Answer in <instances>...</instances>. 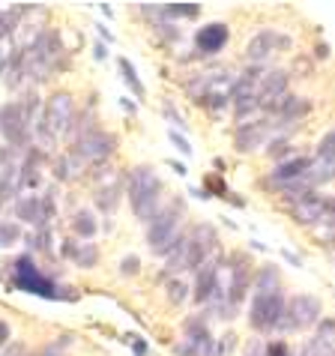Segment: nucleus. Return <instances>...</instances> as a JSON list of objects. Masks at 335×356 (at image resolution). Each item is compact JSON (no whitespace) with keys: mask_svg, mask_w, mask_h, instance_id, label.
I'll return each mask as SVG.
<instances>
[{"mask_svg":"<svg viewBox=\"0 0 335 356\" xmlns=\"http://www.w3.org/2000/svg\"><path fill=\"white\" fill-rule=\"evenodd\" d=\"M215 249V231L210 225H198L189 236H180L174 245V252L168 254V270H198L206 264V254Z\"/></svg>","mask_w":335,"mask_h":356,"instance_id":"f257e3e1","label":"nucleus"},{"mask_svg":"<svg viewBox=\"0 0 335 356\" xmlns=\"http://www.w3.org/2000/svg\"><path fill=\"white\" fill-rule=\"evenodd\" d=\"M126 192H129V204H132V210H135L138 219H150L153 222L156 204H159V195H162L159 174H156L153 168H147V165L132 168Z\"/></svg>","mask_w":335,"mask_h":356,"instance_id":"f03ea898","label":"nucleus"},{"mask_svg":"<svg viewBox=\"0 0 335 356\" xmlns=\"http://www.w3.org/2000/svg\"><path fill=\"white\" fill-rule=\"evenodd\" d=\"M36 96H31L27 102H9L0 108V132L13 147H24L27 144V132H31L33 114H36Z\"/></svg>","mask_w":335,"mask_h":356,"instance_id":"7ed1b4c3","label":"nucleus"},{"mask_svg":"<svg viewBox=\"0 0 335 356\" xmlns=\"http://www.w3.org/2000/svg\"><path fill=\"white\" fill-rule=\"evenodd\" d=\"M13 284L24 293L42 296V300H72L69 293H63L51 279H45L42 273L36 270V264L31 258H18L13 264Z\"/></svg>","mask_w":335,"mask_h":356,"instance_id":"20e7f679","label":"nucleus"},{"mask_svg":"<svg viewBox=\"0 0 335 356\" xmlns=\"http://www.w3.org/2000/svg\"><path fill=\"white\" fill-rule=\"evenodd\" d=\"M72 114H75V105H72V96L69 93H54L48 99V108L39 120V135H42L45 144L57 141L69 126H72Z\"/></svg>","mask_w":335,"mask_h":356,"instance_id":"39448f33","label":"nucleus"},{"mask_svg":"<svg viewBox=\"0 0 335 356\" xmlns=\"http://www.w3.org/2000/svg\"><path fill=\"white\" fill-rule=\"evenodd\" d=\"M284 309H288V300H284L281 291L254 293L252 309H249V323H252L258 332L279 330V323H281V318H284Z\"/></svg>","mask_w":335,"mask_h":356,"instance_id":"423d86ee","label":"nucleus"},{"mask_svg":"<svg viewBox=\"0 0 335 356\" xmlns=\"http://www.w3.org/2000/svg\"><path fill=\"white\" fill-rule=\"evenodd\" d=\"M183 207H165L162 213L153 216L150 231H147V243L156 254H171L177 245V227H180Z\"/></svg>","mask_w":335,"mask_h":356,"instance_id":"0eeeda50","label":"nucleus"},{"mask_svg":"<svg viewBox=\"0 0 335 356\" xmlns=\"http://www.w3.org/2000/svg\"><path fill=\"white\" fill-rule=\"evenodd\" d=\"M320 300L318 296H309V293H300L288 300V309H284V318L279 323L281 332H293V330H305V326H314L320 323Z\"/></svg>","mask_w":335,"mask_h":356,"instance_id":"6e6552de","label":"nucleus"},{"mask_svg":"<svg viewBox=\"0 0 335 356\" xmlns=\"http://www.w3.org/2000/svg\"><path fill=\"white\" fill-rule=\"evenodd\" d=\"M51 195H54V189L45 192V195H24L22 201L15 204L18 219L36 225L39 231H45L48 222H51V216H54V201H51Z\"/></svg>","mask_w":335,"mask_h":356,"instance_id":"1a4fd4ad","label":"nucleus"},{"mask_svg":"<svg viewBox=\"0 0 335 356\" xmlns=\"http://www.w3.org/2000/svg\"><path fill=\"white\" fill-rule=\"evenodd\" d=\"M279 129L275 126L272 117H263V120H249L243 123L240 129H236V150L240 153H252L258 150V147H263L267 141H272V132Z\"/></svg>","mask_w":335,"mask_h":356,"instance_id":"9d476101","label":"nucleus"},{"mask_svg":"<svg viewBox=\"0 0 335 356\" xmlns=\"http://www.w3.org/2000/svg\"><path fill=\"white\" fill-rule=\"evenodd\" d=\"M117 147V138L108 132H87L84 138H78L72 156L78 162H99L105 156H111Z\"/></svg>","mask_w":335,"mask_h":356,"instance_id":"9b49d317","label":"nucleus"},{"mask_svg":"<svg viewBox=\"0 0 335 356\" xmlns=\"http://www.w3.org/2000/svg\"><path fill=\"white\" fill-rule=\"evenodd\" d=\"M291 216H293V222L297 225H320V222H327L329 219V197L311 192L309 197H302V201H297L291 207Z\"/></svg>","mask_w":335,"mask_h":356,"instance_id":"f8f14e48","label":"nucleus"},{"mask_svg":"<svg viewBox=\"0 0 335 356\" xmlns=\"http://www.w3.org/2000/svg\"><path fill=\"white\" fill-rule=\"evenodd\" d=\"M288 96V72L281 69H272V72H263L261 84H258V102H261V111L267 114L270 108L279 102V99Z\"/></svg>","mask_w":335,"mask_h":356,"instance_id":"ddd939ff","label":"nucleus"},{"mask_svg":"<svg viewBox=\"0 0 335 356\" xmlns=\"http://www.w3.org/2000/svg\"><path fill=\"white\" fill-rule=\"evenodd\" d=\"M284 48H291V36L275 33V31H261L258 36H252L249 48H245V57L252 63H261L263 57H270L272 51H284Z\"/></svg>","mask_w":335,"mask_h":356,"instance_id":"4468645a","label":"nucleus"},{"mask_svg":"<svg viewBox=\"0 0 335 356\" xmlns=\"http://www.w3.org/2000/svg\"><path fill=\"white\" fill-rule=\"evenodd\" d=\"M231 284H228V291H224V300H228V305L236 312V305L243 302V296H245V288H249V282H252V273H249V261L243 258V254H234L231 258Z\"/></svg>","mask_w":335,"mask_h":356,"instance_id":"2eb2a0df","label":"nucleus"},{"mask_svg":"<svg viewBox=\"0 0 335 356\" xmlns=\"http://www.w3.org/2000/svg\"><path fill=\"white\" fill-rule=\"evenodd\" d=\"M219 273H222L219 261H206L204 266H198V275H195V300L198 302H210L219 293Z\"/></svg>","mask_w":335,"mask_h":356,"instance_id":"dca6fc26","label":"nucleus"},{"mask_svg":"<svg viewBox=\"0 0 335 356\" xmlns=\"http://www.w3.org/2000/svg\"><path fill=\"white\" fill-rule=\"evenodd\" d=\"M311 165H314V159H309V156H293V159L275 165V171L270 174V183H272V186L297 183V180H302V177L311 171Z\"/></svg>","mask_w":335,"mask_h":356,"instance_id":"f3484780","label":"nucleus"},{"mask_svg":"<svg viewBox=\"0 0 335 356\" xmlns=\"http://www.w3.org/2000/svg\"><path fill=\"white\" fill-rule=\"evenodd\" d=\"M228 24H222V22H213V24H204L198 36H195V42H198L201 48V54H215V51H222L224 45H228Z\"/></svg>","mask_w":335,"mask_h":356,"instance_id":"a211bd4d","label":"nucleus"},{"mask_svg":"<svg viewBox=\"0 0 335 356\" xmlns=\"http://www.w3.org/2000/svg\"><path fill=\"white\" fill-rule=\"evenodd\" d=\"M63 254L72 258L78 266H93L96 264V245L93 243H75V240H66L63 243Z\"/></svg>","mask_w":335,"mask_h":356,"instance_id":"6ab92c4d","label":"nucleus"},{"mask_svg":"<svg viewBox=\"0 0 335 356\" xmlns=\"http://www.w3.org/2000/svg\"><path fill=\"white\" fill-rule=\"evenodd\" d=\"M39 168H42V153L31 150L22 162V189H33L39 183Z\"/></svg>","mask_w":335,"mask_h":356,"instance_id":"aec40b11","label":"nucleus"},{"mask_svg":"<svg viewBox=\"0 0 335 356\" xmlns=\"http://www.w3.org/2000/svg\"><path fill=\"white\" fill-rule=\"evenodd\" d=\"M279 282H281V275L275 266H261L258 275H254V293H272V291H279Z\"/></svg>","mask_w":335,"mask_h":356,"instance_id":"412c9836","label":"nucleus"},{"mask_svg":"<svg viewBox=\"0 0 335 356\" xmlns=\"http://www.w3.org/2000/svg\"><path fill=\"white\" fill-rule=\"evenodd\" d=\"M72 227H75V234L78 236H84V240H90V236L96 234V219H93V213H87V210H78L75 213V219H72Z\"/></svg>","mask_w":335,"mask_h":356,"instance_id":"4be33fe9","label":"nucleus"},{"mask_svg":"<svg viewBox=\"0 0 335 356\" xmlns=\"http://www.w3.org/2000/svg\"><path fill=\"white\" fill-rule=\"evenodd\" d=\"M117 201H120V183H111V186H102L99 192H96V204L102 207L105 213H111Z\"/></svg>","mask_w":335,"mask_h":356,"instance_id":"5701e85b","label":"nucleus"},{"mask_svg":"<svg viewBox=\"0 0 335 356\" xmlns=\"http://www.w3.org/2000/svg\"><path fill=\"white\" fill-rule=\"evenodd\" d=\"M314 159H320V162H327L332 171H335V129H329L327 135L320 138V144H318V156Z\"/></svg>","mask_w":335,"mask_h":356,"instance_id":"b1692460","label":"nucleus"},{"mask_svg":"<svg viewBox=\"0 0 335 356\" xmlns=\"http://www.w3.org/2000/svg\"><path fill=\"white\" fill-rule=\"evenodd\" d=\"M162 13L168 18H192L201 13V6L198 3H168V6H162Z\"/></svg>","mask_w":335,"mask_h":356,"instance_id":"393cba45","label":"nucleus"},{"mask_svg":"<svg viewBox=\"0 0 335 356\" xmlns=\"http://www.w3.org/2000/svg\"><path fill=\"white\" fill-rule=\"evenodd\" d=\"M120 72H123V81L132 87V93L135 96H144V84L138 81V75H135V66L126 60V57H120Z\"/></svg>","mask_w":335,"mask_h":356,"instance_id":"a878e982","label":"nucleus"},{"mask_svg":"<svg viewBox=\"0 0 335 356\" xmlns=\"http://www.w3.org/2000/svg\"><path fill=\"white\" fill-rule=\"evenodd\" d=\"M18 240H22V227H18L15 222H0V245H15Z\"/></svg>","mask_w":335,"mask_h":356,"instance_id":"bb28decb","label":"nucleus"},{"mask_svg":"<svg viewBox=\"0 0 335 356\" xmlns=\"http://www.w3.org/2000/svg\"><path fill=\"white\" fill-rule=\"evenodd\" d=\"M267 153L272 156V159H279V165H281V162H288V156H291V144L284 141V138H272L270 147H267ZM291 159H293V156H291Z\"/></svg>","mask_w":335,"mask_h":356,"instance_id":"cd10ccee","label":"nucleus"},{"mask_svg":"<svg viewBox=\"0 0 335 356\" xmlns=\"http://www.w3.org/2000/svg\"><path fill=\"white\" fill-rule=\"evenodd\" d=\"M75 171H78V159H75V156H66V159L57 162V177H60V180H72Z\"/></svg>","mask_w":335,"mask_h":356,"instance_id":"c85d7f7f","label":"nucleus"},{"mask_svg":"<svg viewBox=\"0 0 335 356\" xmlns=\"http://www.w3.org/2000/svg\"><path fill=\"white\" fill-rule=\"evenodd\" d=\"M13 57H15V51H13V45H9V39L3 36V39H0V75H3L6 69H9Z\"/></svg>","mask_w":335,"mask_h":356,"instance_id":"c756f323","label":"nucleus"},{"mask_svg":"<svg viewBox=\"0 0 335 356\" xmlns=\"http://www.w3.org/2000/svg\"><path fill=\"white\" fill-rule=\"evenodd\" d=\"M69 341H72V335H63V339L57 341V344H48V348L42 350V356H60V353L69 348Z\"/></svg>","mask_w":335,"mask_h":356,"instance_id":"7c9ffc66","label":"nucleus"},{"mask_svg":"<svg viewBox=\"0 0 335 356\" xmlns=\"http://www.w3.org/2000/svg\"><path fill=\"white\" fill-rule=\"evenodd\" d=\"M168 296H171L174 302H183L186 300V284L183 282H171L168 284Z\"/></svg>","mask_w":335,"mask_h":356,"instance_id":"2f4dec72","label":"nucleus"},{"mask_svg":"<svg viewBox=\"0 0 335 356\" xmlns=\"http://www.w3.org/2000/svg\"><path fill=\"white\" fill-rule=\"evenodd\" d=\"M267 356H291V348H288V341H272L267 344Z\"/></svg>","mask_w":335,"mask_h":356,"instance_id":"473e14b6","label":"nucleus"},{"mask_svg":"<svg viewBox=\"0 0 335 356\" xmlns=\"http://www.w3.org/2000/svg\"><path fill=\"white\" fill-rule=\"evenodd\" d=\"M171 141H174V147H177V150H180V153H186V156H189V153H192V147H189V141H186V138H183L180 132H174V129H171Z\"/></svg>","mask_w":335,"mask_h":356,"instance_id":"72a5a7b5","label":"nucleus"},{"mask_svg":"<svg viewBox=\"0 0 335 356\" xmlns=\"http://www.w3.org/2000/svg\"><path fill=\"white\" fill-rule=\"evenodd\" d=\"M123 341H129V344H132L135 356H144V353H147V341H141V339H138V335H126Z\"/></svg>","mask_w":335,"mask_h":356,"instance_id":"f704fd0d","label":"nucleus"},{"mask_svg":"<svg viewBox=\"0 0 335 356\" xmlns=\"http://www.w3.org/2000/svg\"><path fill=\"white\" fill-rule=\"evenodd\" d=\"M120 270H123V273H129V275H135V273H138V258H135V254H129V258H123Z\"/></svg>","mask_w":335,"mask_h":356,"instance_id":"c9c22d12","label":"nucleus"},{"mask_svg":"<svg viewBox=\"0 0 335 356\" xmlns=\"http://www.w3.org/2000/svg\"><path fill=\"white\" fill-rule=\"evenodd\" d=\"M245 356H267V348H263L261 341H254L252 348H249V353H245Z\"/></svg>","mask_w":335,"mask_h":356,"instance_id":"e433bc0d","label":"nucleus"},{"mask_svg":"<svg viewBox=\"0 0 335 356\" xmlns=\"http://www.w3.org/2000/svg\"><path fill=\"white\" fill-rule=\"evenodd\" d=\"M9 335H13V332H9V323L0 321V348H3V344L9 341Z\"/></svg>","mask_w":335,"mask_h":356,"instance_id":"4c0bfd02","label":"nucleus"},{"mask_svg":"<svg viewBox=\"0 0 335 356\" xmlns=\"http://www.w3.org/2000/svg\"><path fill=\"white\" fill-rule=\"evenodd\" d=\"M3 356H24V348H22V344H9Z\"/></svg>","mask_w":335,"mask_h":356,"instance_id":"58836bf2","label":"nucleus"},{"mask_svg":"<svg viewBox=\"0 0 335 356\" xmlns=\"http://www.w3.org/2000/svg\"><path fill=\"white\" fill-rule=\"evenodd\" d=\"M105 54H108L105 45H96V60H105Z\"/></svg>","mask_w":335,"mask_h":356,"instance_id":"ea45409f","label":"nucleus"},{"mask_svg":"<svg viewBox=\"0 0 335 356\" xmlns=\"http://www.w3.org/2000/svg\"><path fill=\"white\" fill-rule=\"evenodd\" d=\"M327 54H329V45H327V42L318 45V57H327Z\"/></svg>","mask_w":335,"mask_h":356,"instance_id":"a19ab883","label":"nucleus"}]
</instances>
